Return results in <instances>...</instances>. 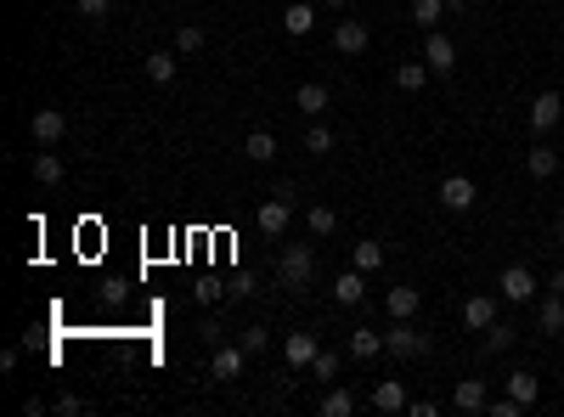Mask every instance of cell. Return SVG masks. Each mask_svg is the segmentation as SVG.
Returning <instances> with one entry per match:
<instances>
[{
    "mask_svg": "<svg viewBox=\"0 0 564 417\" xmlns=\"http://www.w3.org/2000/svg\"><path fill=\"white\" fill-rule=\"evenodd\" d=\"M310 277H317V254H310V243H282V254H277V282L288 288V294H300Z\"/></svg>",
    "mask_w": 564,
    "mask_h": 417,
    "instance_id": "obj_1",
    "label": "cell"
},
{
    "mask_svg": "<svg viewBox=\"0 0 564 417\" xmlns=\"http://www.w3.org/2000/svg\"><path fill=\"white\" fill-rule=\"evenodd\" d=\"M288 220H294V186H277L260 208H255V226H260V237H282L288 232Z\"/></svg>",
    "mask_w": 564,
    "mask_h": 417,
    "instance_id": "obj_2",
    "label": "cell"
},
{
    "mask_svg": "<svg viewBox=\"0 0 564 417\" xmlns=\"http://www.w3.org/2000/svg\"><path fill=\"white\" fill-rule=\"evenodd\" d=\"M384 356H395V361H412V356H429V333H417L412 322H395V327L384 333Z\"/></svg>",
    "mask_w": 564,
    "mask_h": 417,
    "instance_id": "obj_3",
    "label": "cell"
},
{
    "mask_svg": "<svg viewBox=\"0 0 564 417\" xmlns=\"http://www.w3.org/2000/svg\"><path fill=\"white\" fill-rule=\"evenodd\" d=\"M497 294H503V305H531V299H536V277H531V265H508L503 277H497Z\"/></svg>",
    "mask_w": 564,
    "mask_h": 417,
    "instance_id": "obj_4",
    "label": "cell"
},
{
    "mask_svg": "<svg viewBox=\"0 0 564 417\" xmlns=\"http://www.w3.org/2000/svg\"><path fill=\"white\" fill-rule=\"evenodd\" d=\"M322 356V339H317V333H288V339H282V361L288 367H294V372H310V361H317Z\"/></svg>",
    "mask_w": 564,
    "mask_h": 417,
    "instance_id": "obj_5",
    "label": "cell"
},
{
    "mask_svg": "<svg viewBox=\"0 0 564 417\" xmlns=\"http://www.w3.org/2000/svg\"><path fill=\"white\" fill-rule=\"evenodd\" d=\"M29 136H34V147H57V141L68 136V113H57V108H34Z\"/></svg>",
    "mask_w": 564,
    "mask_h": 417,
    "instance_id": "obj_6",
    "label": "cell"
},
{
    "mask_svg": "<svg viewBox=\"0 0 564 417\" xmlns=\"http://www.w3.org/2000/svg\"><path fill=\"white\" fill-rule=\"evenodd\" d=\"M497 316H503V294H497V299H491V294H469V299H463V327H469V333H486Z\"/></svg>",
    "mask_w": 564,
    "mask_h": 417,
    "instance_id": "obj_7",
    "label": "cell"
},
{
    "mask_svg": "<svg viewBox=\"0 0 564 417\" xmlns=\"http://www.w3.org/2000/svg\"><path fill=\"white\" fill-rule=\"evenodd\" d=\"M243 361H248L243 344H215V356H209V378H215V384L243 378Z\"/></svg>",
    "mask_w": 564,
    "mask_h": 417,
    "instance_id": "obj_8",
    "label": "cell"
},
{
    "mask_svg": "<svg viewBox=\"0 0 564 417\" xmlns=\"http://www.w3.org/2000/svg\"><path fill=\"white\" fill-rule=\"evenodd\" d=\"M479 203V186L469 175H446L441 181V208H452V215H469V208Z\"/></svg>",
    "mask_w": 564,
    "mask_h": 417,
    "instance_id": "obj_9",
    "label": "cell"
},
{
    "mask_svg": "<svg viewBox=\"0 0 564 417\" xmlns=\"http://www.w3.org/2000/svg\"><path fill=\"white\" fill-rule=\"evenodd\" d=\"M424 62H429V74H452L457 68V46H452V34H441V29H429V40H424Z\"/></svg>",
    "mask_w": 564,
    "mask_h": 417,
    "instance_id": "obj_10",
    "label": "cell"
},
{
    "mask_svg": "<svg viewBox=\"0 0 564 417\" xmlns=\"http://www.w3.org/2000/svg\"><path fill=\"white\" fill-rule=\"evenodd\" d=\"M559 119H564V96H559V91H536V96H531V130L548 136Z\"/></svg>",
    "mask_w": 564,
    "mask_h": 417,
    "instance_id": "obj_11",
    "label": "cell"
},
{
    "mask_svg": "<svg viewBox=\"0 0 564 417\" xmlns=\"http://www.w3.org/2000/svg\"><path fill=\"white\" fill-rule=\"evenodd\" d=\"M333 46H339L345 57H362V51L372 46V34H367L362 17H339V29H333Z\"/></svg>",
    "mask_w": 564,
    "mask_h": 417,
    "instance_id": "obj_12",
    "label": "cell"
},
{
    "mask_svg": "<svg viewBox=\"0 0 564 417\" xmlns=\"http://www.w3.org/2000/svg\"><path fill=\"white\" fill-rule=\"evenodd\" d=\"M384 310H389V322H412L417 310H424V294H417V288H407V282H395L389 294H384Z\"/></svg>",
    "mask_w": 564,
    "mask_h": 417,
    "instance_id": "obj_13",
    "label": "cell"
},
{
    "mask_svg": "<svg viewBox=\"0 0 564 417\" xmlns=\"http://www.w3.org/2000/svg\"><path fill=\"white\" fill-rule=\"evenodd\" d=\"M452 406H457V412H486V406H491L486 378H457V389H452Z\"/></svg>",
    "mask_w": 564,
    "mask_h": 417,
    "instance_id": "obj_14",
    "label": "cell"
},
{
    "mask_svg": "<svg viewBox=\"0 0 564 417\" xmlns=\"http://www.w3.org/2000/svg\"><path fill=\"white\" fill-rule=\"evenodd\" d=\"M333 299L339 305H362L367 299V271H356V265L339 271V277H333Z\"/></svg>",
    "mask_w": 564,
    "mask_h": 417,
    "instance_id": "obj_15",
    "label": "cell"
},
{
    "mask_svg": "<svg viewBox=\"0 0 564 417\" xmlns=\"http://www.w3.org/2000/svg\"><path fill=\"white\" fill-rule=\"evenodd\" d=\"M536 333H548V339L564 333V294H553V288H548V299L536 305Z\"/></svg>",
    "mask_w": 564,
    "mask_h": 417,
    "instance_id": "obj_16",
    "label": "cell"
},
{
    "mask_svg": "<svg viewBox=\"0 0 564 417\" xmlns=\"http://www.w3.org/2000/svg\"><path fill=\"white\" fill-rule=\"evenodd\" d=\"M327 102H333V96H327V85H322V79H305V85L294 91V108H300L305 119H317V113H327Z\"/></svg>",
    "mask_w": 564,
    "mask_h": 417,
    "instance_id": "obj_17",
    "label": "cell"
},
{
    "mask_svg": "<svg viewBox=\"0 0 564 417\" xmlns=\"http://www.w3.org/2000/svg\"><path fill=\"white\" fill-rule=\"evenodd\" d=\"M479 344H486V356H503V350H514V344H519V327L497 316L486 333H479Z\"/></svg>",
    "mask_w": 564,
    "mask_h": 417,
    "instance_id": "obj_18",
    "label": "cell"
},
{
    "mask_svg": "<svg viewBox=\"0 0 564 417\" xmlns=\"http://www.w3.org/2000/svg\"><path fill=\"white\" fill-rule=\"evenodd\" d=\"M429 85V62L417 57V62H395V91H407V96H417Z\"/></svg>",
    "mask_w": 564,
    "mask_h": 417,
    "instance_id": "obj_19",
    "label": "cell"
},
{
    "mask_svg": "<svg viewBox=\"0 0 564 417\" xmlns=\"http://www.w3.org/2000/svg\"><path fill=\"white\" fill-rule=\"evenodd\" d=\"M379 356H384V333H372V327L350 333V361H379Z\"/></svg>",
    "mask_w": 564,
    "mask_h": 417,
    "instance_id": "obj_20",
    "label": "cell"
},
{
    "mask_svg": "<svg viewBox=\"0 0 564 417\" xmlns=\"http://www.w3.org/2000/svg\"><path fill=\"white\" fill-rule=\"evenodd\" d=\"M372 406L379 412H407V384L401 378H379L372 384Z\"/></svg>",
    "mask_w": 564,
    "mask_h": 417,
    "instance_id": "obj_21",
    "label": "cell"
},
{
    "mask_svg": "<svg viewBox=\"0 0 564 417\" xmlns=\"http://www.w3.org/2000/svg\"><path fill=\"white\" fill-rule=\"evenodd\" d=\"M525 170H531V181H553L559 175V153L548 147V141H536V147L525 153Z\"/></svg>",
    "mask_w": 564,
    "mask_h": 417,
    "instance_id": "obj_22",
    "label": "cell"
},
{
    "mask_svg": "<svg viewBox=\"0 0 564 417\" xmlns=\"http://www.w3.org/2000/svg\"><path fill=\"white\" fill-rule=\"evenodd\" d=\"M282 29L294 34V40H305L310 29H317V6H310V0H294V6L282 12Z\"/></svg>",
    "mask_w": 564,
    "mask_h": 417,
    "instance_id": "obj_23",
    "label": "cell"
},
{
    "mask_svg": "<svg viewBox=\"0 0 564 417\" xmlns=\"http://www.w3.org/2000/svg\"><path fill=\"white\" fill-rule=\"evenodd\" d=\"M508 395H514L519 406H536V395H542V378H536V372H525V367H519V372H508Z\"/></svg>",
    "mask_w": 564,
    "mask_h": 417,
    "instance_id": "obj_24",
    "label": "cell"
},
{
    "mask_svg": "<svg viewBox=\"0 0 564 417\" xmlns=\"http://www.w3.org/2000/svg\"><path fill=\"white\" fill-rule=\"evenodd\" d=\"M317 412H322V417H350V412H356V395L339 389V384H327V395L317 401Z\"/></svg>",
    "mask_w": 564,
    "mask_h": 417,
    "instance_id": "obj_25",
    "label": "cell"
},
{
    "mask_svg": "<svg viewBox=\"0 0 564 417\" xmlns=\"http://www.w3.org/2000/svg\"><path fill=\"white\" fill-rule=\"evenodd\" d=\"M305 232H310V237H333V232H339V215H333L327 203H310V208H305Z\"/></svg>",
    "mask_w": 564,
    "mask_h": 417,
    "instance_id": "obj_26",
    "label": "cell"
},
{
    "mask_svg": "<svg viewBox=\"0 0 564 417\" xmlns=\"http://www.w3.org/2000/svg\"><path fill=\"white\" fill-rule=\"evenodd\" d=\"M243 153L255 158V164H271V158H277V136H271V130H248L243 136Z\"/></svg>",
    "mask_w": 564,
    "mask_h": 417,
    "instance_id": "obj_27",
    "label": "cell"
},
{
    "mask_svg": "<svg viewBox=\"0 0 564 417\" xmlns=\"http://www.w3.org/2000/svg\"><path fill=\"white\" fill-rule=\"evenodd\" d=\"M350 265H356V271H379L384 265V243H372V237L350 243Z\"/></svg>",
    "mask_w": 564,
    "mask_h": 417,
    "instance_id": "obj_28",
    "label": "cell"
},
{
    "mask_svg": "<svg viewBox=\"0 0 564 417\" xmlns=\"http://www.w3.org/2000/svg\"><path fill=\"white\" fill-rule=\"evenodd\" d=\"M175 74H181V62L170 51H153L148 57V79H153V85H175Z\"/></svg>",
    "mask_w": 564,
    "mask_h": 417,
    "instance_id": "obj_29",
    "label": "cell"
},
{
    "mask_svg": "<svg viewBox=\"0 0 564 417\" xmlns=\"http://www.w3.org/2000/svg\"><path fill=\"white\" fill-rule=\"evenodd\" d=\"M34 181H40V186H57V181H62V158H57L51 147L34 153Z\"/></svg>",
    "mask_w": 564,
    "mask_h": 417,
    "instance_id": "obj_30",
    "label": "cell"
},
{
    "mask_svg": "<svg viewBox=\"0 0 564 417\" xmlns=\"http://www.w3.org/2000/svg\"><path fill=\"white\" fill-rule=\"evenodd\" d=\"M441 12H446V0H412V23L417 29H441Z\"/></svg>",
    "mask_w": 564,
    "mask_h": 417,
    "instance_id": "obj_31",
    "label": "cell"
},
{
    "mask_svg": "<svg viewBox=\"0 0 564 417\" xmlns=\"http://www.w3.org/2000/svg\"><path fill=\"white\" fill-rule=\"evenodd\" d=\"M203 40H209V34H203L198 23H186V29L175 34V57H198V51H203Z\"/></svg>",
    "mask_w": 564,
    "mask_h": 417,
    "instance_id": "obj_32",
    "label": "cell"
},
{
    "mask_svg": "<svg viewBox=\"0 0 564 417\" xmlns=\"http://www.w3.org/2000/svg\"><path fill=\"white\" fill-rule=\"evenodd\" d=\"M305 153H310V158L333 153V130H327V124H310V130H305Z\"/></svg>",
    "mask_w": 564,
    "mask_h": 417,
    "instance_id": "obj_33",
    "label": "cell"
},
{
    "mask_svg": "<svg viewBox=\"0 0 564 417\" xmlns=\"http://www.w3.org/2000/svg\"><path fill=\"white\" fill-rule=\"evenodd\" d=\"M339 367H345V361L333 356V350H322V356L310 361V378H317V384H333V378H339Z\"/></svg>",
    "mask_w": 564,
    "mask_h": 417,
    "instance_id": "obj_34",
    "label": "cell"
},
{
    "mask_svg": "<svg viewBox=\"0 0 564 417\" xmlns=\"http://www.w3.org/2000/svg\"><path fill=\"white\" fill-rule=\"evenodd\" d=\"M74 12L85 17V23H108V17H113V0H74Z\"/></svg>",
    "mask_w": 564,
    "mask_h": 417,
    "instance_id": "obj_35",
    "label": "cell"
},
{
    "mask_svg": "<svg viewBox=\"0 0 564 417\" xmlns=\"http://www.w3.org/2000/svg\"><path fill=\"white\" fill-rule=\"evenodd\" d=\"M220 294H226L220 282H198V288H192V299H198L203 310H209V305H220Z\"/></svg>",
    "mask_w": 564,
    "mask_h": 417,
    "instance_id": "obj_36",
    "label": "cell"
},
{
    "mask_svg": "<svg viewBox=\"0 0 564 417\" xmlns=\"http://www.w3.org/2000/svg\"><path fill=\"white\" fill-rule=\"evenodd\" d=\"M486 412H491V417H519V412H525V406H519V401H514V395H503V401H491Z\"/></svg>",
    "mask_w": 564,
    "mask_h": 417,
    "instance_id": "obj_37",
    "label": "cell"
},
{
    "mask_svg": "<svg viewBox=\"0 0 564 417\" xmlns=\"http://www.w3.org/2000/svg\"><path fill=\"white\" fill-rule=\"evenodd\" d=\"M51 412H62V417H74V412H85V401H79V395H57V401H51Z\"/></svg>",
    "mask_w": 564,
    "mask_h": 417,
    "instance_id": "obj_38",
    "label": "cell"
},
{
    "mask_svg": "<svg viewBox=\"0 0 564 417\" xmlns=\"http://www.w3.org/2000/svg\"><path fill=\"white\" fill-rule=\"evenodd\" d=\"M265 344H271V339H265V333H260V327H248V333H243V350H248V356H260V350H265Z\"/></svg>",
    "mask_w": 564,
    "mask_h": 417,
    "instance_id": "obj_39",
    "label": "cell"
},
{
    "mask_svg": "<svg viewBox=\"0 0 564 417\" xmlns=\"http://www.w3.org/2000/svg\"><path fill=\"white\" fill-rule=\"evenodd\" d=\"M407 412H412V417H434L441 406H434V401H407Z\"/></svg>",
    "mask_w": 564,
    "mask_h": 417,
    "instance_id": "obj_40",
    "label": "cell"
},
{
    "mask_svg": "<svg viewBox=\"0 0 564 417\" xmlns=\"http://www.w3.org/2000/svg\"><path fill=\"white\" fill-rule=\"evenodd\" d=\"M553 294H564V260H559V271H553Z\"/></svg>",
    "mask_w": 564,
    "mask_h": 417,
    "instance_id": "obj_41",
    "label": "cell"
},
{
    "mask_svg": "<svg viewBox=\"0 0 564 417\" xmlns=\"http://www.w3.org/2000/svg\"><path fill=\"white\" fill-rule=\"evenodd\" d=\"M327 6H333V12H345V6H350V0H327Z\"/></svg>",
    "mask_w": 564,
    "mask_h": 417,
    "instance_id": "obj_42",
    "label": "cell"
},
{
    "mask_svg": "<svg viewBox=\"0 0 564 417\" xmlns=\"http://www.w3.org/2000/svg\"><path fill=\"white\" fill-rule=\"evenodd\" d=\"M559 237H564V208H559Z\"/></svg>",
    "mask_w": 564,
    "mask_h": 417,
    "instance_id": "obj_43",
    "label": "cell"
}]
</instances>
